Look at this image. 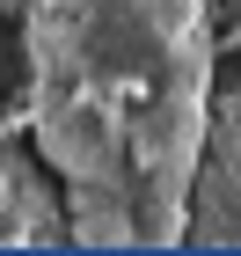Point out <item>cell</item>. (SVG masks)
Masks as SVG:
<instances>
[{"instance_id":"1","label":"cell","mask_w":241,"mask_h":256,"mask_svg":"<svg viewBox=\"0 0 241 256\" xmlns=\"http://www.w3.org/2000/svg\"><path fill=\"white\" fill-rule=\"evenodd\" d=\"M29 139L95 249H168L212 110L205 0H29Z\"/></svg>"}]
</instances>
